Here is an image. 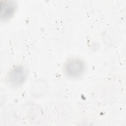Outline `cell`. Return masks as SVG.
<instances>
[{
  "label": "cell",
  "mask_w": 126,
  "mask_h": 126,
  "mask_svg": "<svg viewBox=\"0 0 126 126\" xmlns=\"http://www.w3.org/2000/svg\"><path fill=\"white\" fill-rule=\"evenodd\" d=\"M16 7V4L13 2L6 1L4 4L1 5L0 17L1 19H9L14 13Z\"/></svg>",
  "instance_id": "obj_3"
},
{
  "label": "cell",
  "mask_w": 126,
  "mask_h": 126,
  "mask_svg": "<svg viewBox=\"0 0 126 126\" xmlns=\"http://www.w3.org/2000/svg\"><path fill=\"white\" fill-rule=\"evenodd\" d=\"M85 63L79 58H71L68 59L63 65V71L66 75L76 78L81 75L85 71Z\"/></svg>",
  "instance_id": "obj_1"
},
{
  "label": "cell",
  "mask_w": 126,
  "mask_h": 126,
  "mask_svg": "<svg viewBox=\"0 0 126 126\" xmlns=\"http://www.w3.org/2000/svg\"><path fill=\"white\" fill-rule=\"evenodd\" d=\"M27 76V72L21 65L13 67L8 73L7 82L12 87H17L21 86L25 81Z\"/></svg>",
  "instance_id": "obj_2"
}]
</instances>
